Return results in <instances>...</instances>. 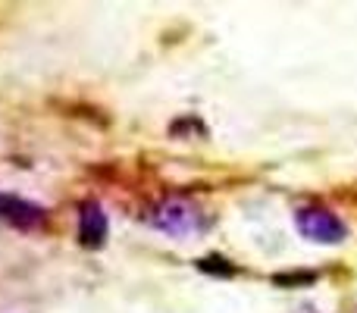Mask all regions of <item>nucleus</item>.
<instances>
[{
    "instance_id": "f257e3e1",
    "label": "nucleus",
    "mask_w": 357,
    "mask_h": 313,
    "mask_svg": "<svg viewBox=\"0 0 357 313\" xmlns=\"http://www.w3.org/2000/svg\"><path fill=\"white\" fill-rule=\"evenodd\" d=\"M148 222L154 229H160V232L176 235V238L197 235L204 226H207V222H204V213L188 201V197H167V201H160L148 213Z\"/></svg>"
},
{
    "instance_id": "f03ea898",
    "label": "nucleus",
    "mask_w": 357,
    "mask_h": 313,
    "mask_svg": "<svg viewBox=\"0 0 357 313\" xmlns=\"http://www.w3.org/2000/svg\"><path fill=\"white\" fill-rule=\"evenodd\" d=\"M295 226L304 238L317 241V245H342V241L348 238L345 222L329 207H317V204H307V207L295 210Z\"/></svg>"
},
{
    "instance_id": "7ed1b4c3",
    "label": "nucleus",
    "mask_w": 357,
    "mask_h": 313,
    "mask_svg": "<svg viewBox=\"0 0 357 313\" xmlns=\"http://www.w3.org/2000/svg\"><path fill=\"white\" fill-rule=\"evenodd\" d=\"M79 241L85 247H100L107 241V213L98 201H85L79 210Z\"/></svg>"
},
{
    "instance_id": "20e7f679",
    "label": "nucleus",
    "mask_w": 357,
    "mask_h": 313,
    "mask_svg": "<svg viewBox=\"0 0 357 313\" xmlns=\"http://www.w3.org/2000/svg\"><path fill=\"white\" fill-rule=\"evenodd\" d=\"M3 216L19 229H35V226H41V222L47 220L44 207H38V204H31V201H19V197H6Z\"/></svg>"
},
{
    "instance_id": "39448f33",
    "label": "nucleus",
    "mask_w": 357,
    "mask_h": 313,
    "mask_svg": "<svg viewBox=\"0 0 357 313\" xmlns=\"http://www.w3.org/2000/svg\"><path fill=\"white\" fill-rule=\"evenodd\" d=\"M197 270L201 273H210V276H220V279H232L235 273V264H229L226 257H220V254H207V257L197 260Z\"/></svg>"
},
{
    "instance_id": "423d86ee",
    "label": "nucleus",
    "mask_w": 357,
    "mask_h": 313,
    "mask_svg": "<svg viewBox=\"0 0 357 313\" xmlns=\"http://www.w3.org/2000/svg\"><path fill=\"white\" fill-rule=\"evenodd\" d=\"M273 282L282 285V289H289V285H310L317 282V273H279V276H273Z\"/></svg>"
}]
</instances>
